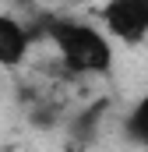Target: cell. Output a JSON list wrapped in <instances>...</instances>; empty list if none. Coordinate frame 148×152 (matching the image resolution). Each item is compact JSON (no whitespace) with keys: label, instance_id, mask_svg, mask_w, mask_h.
Here are the masks:
<instances>
[{"label":"cell","instance_id":"1","mask_svg":"<svg viewBox=\"0 0 148 152\" xmlns=\"http://www.w3.org/2000/svg\"><path fill=\"white\" fill-rule=\"evenodd\" d=\"M46 36L53 39L64 67L71 75H106L113 67V46L95 25L74 18H49Z\"/></svg>","mask_w":148,"mask_h":152},{"label":"cell","instance_id":"2","mask_svg":"<svg viewBox=\"0 0 148 152\" xmlns=\"http://www.w3.org/2000/svg\"><path fill=\"white\" fill-rule=\"evenodd\" d=\"M102 25L106 36L120 39L127 46H138L148 39V0H106L102 4Z\"/></svg>","mask_w":148,"mask_h":152},{"label":"cell","instance_id":"3","mask_svg":"<svg viewBox=\"0 0 148 152\" xmlns=\"http://www.w3.org/2000/svg\"><path fill=\"white\" fill-rule=\"evenodd\" d=\"M28 28L18 18L0 14V67H18L28 57Z\"/></svg>","mask_w":148,"mask_h":152},{"label":"cell","instance_id":"4","mask_svg":"<svg viewBox=\"0 0 148 152\" xmlns=\"http://www.w3.org/2000/svg\"><path fill=\"white\" fill-rule=\"evenodd\" d=\"M127 134H131L138 145L148 149V96H141V99L134 103V110L127 113Z\"/></svg>","mask_w":148,"mask_h":152}]
</instances>
